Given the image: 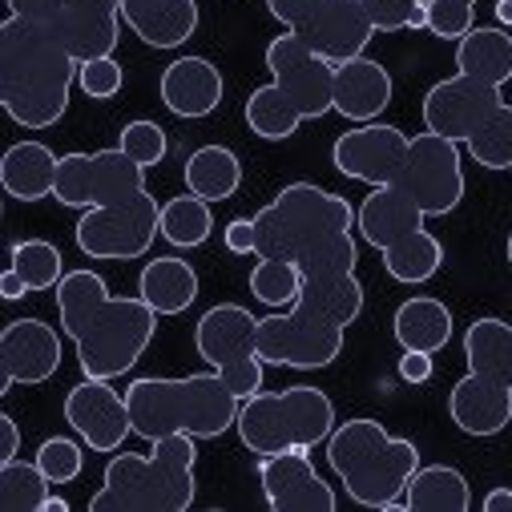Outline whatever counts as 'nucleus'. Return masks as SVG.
Listing matches in <instances>:
<instances>
[{
    "instance_id": "1",
    "label": "nucleus",
    "mask_w": 512,
    "mask_h": 512,
    "mask_svg": "<svg viewBox=\"0 0 512 512\" xmlns=\"http://www.w3.org/2000/svg\"><path fill=\"white\" fill-rule=\"evenodd\" d=\"M53 198L69 210H85L73 238L89 259L130 263L162 238V202L146 190V170L121 146L65 154Z\"/></svg>"
},
{
    "instance_id": "2",
    "label": "nucleus",
    "mask_w": 512,
    "mask_h": 512,
    "mask_svg": "<svg viewBox=\"0 0 512 512\" xmlns=\"http://www.w3.org/2000/svg\"><path fill=\"white\" fill-rule=\"evenodd\" d=\"M355 226L359 218L343 194L315 182H291L254 214V254L295 263L303 279L351 275L359 263Z\"/></svg>"
},
{
    "instance_id": "3",
    "label": "nucleus",
    "mask_w": 512,
    "mask_h": 512,
    "mask_svg": "<svg viewBox=\"0 0 512 512\" xmlns=\"http://www.w3.org/2000/svg\"><path fill=\"white\" fill-rule=\"evenodd\" d=\"M57 315L89 379L130 375L158 331V311L142 295L138 299L109 295L97 271H69L57 283Z\"/></svg>"
},
{
    "instance_id": "4",
    "label": "nucleus",
    "mask_w": 512,
    "mask_h": 512,
    "mask_svg": "<svg viewBox=\"0 0 512 512\" xmlns=\"http://www.w3.org/2000/svg\"><path fill=\"white\" fill-rule=\"evenodd\" d=\"M77 73L81 61L57 29L13 13L0 25V105L25 130H49L65 117Z\"/></svg>"
},
{
    "instance_id": "5",
    "label": "nucleus",
    "mask_w": 512,
    "mask_h": 512,
    "mask_svg": "<svg viewBox=\"0 0 512 512\" xmlns=\"http://www.w3.org/2000/svg\"><path fill=\"white\" fill-rule=\"evenodd\" d=\"M363 315V283L351 275L303 279L295 307L259 319V355L271 367L323 371L343 355L347 327Z\"/></svg>"
},
{
    "instance_id": "6",
    "label": "nucleus",
    "mask_w": 512,
    "mask_h": 512,
    "mask_svg": "<svg viewBox=\"0 0 512 512\" xmlns=\"http://www.w3.org/2000/svg\"><path fill=\"white\" fill-rule=\"evenodd\" d=\"M267 69L271 81L246 97V125L254 138L283 142L303 121H319L335 109V65L295 33H279L267 45Z\"/></svg>"
},
{
    "instance_id": "7",
    "label": "nucleus",
    "mask_w": 512,
    "mask_h": 512,
    "mask_svg": "<svg viewBox=\"0 0 512 512\" xmlns=\"http://www.w3.org/2000/svg\"><path fill=\"white\" fill-rule=\"evenodd\" d=\"M130 404L134 436L162 440V436H194V440H218L238 424L242 400L230 392V383L218 371H198L182 379L142 375L125 388Z\"/></svg>"
},
{
    "instance_id": "8",
    "label": "nucleus",
    "mask_w": 512,
    "mask_h": 512,
    "mask_svg": "<svg viewBox=\"0 0 512 512\" xmlns=\"http://www.w3.org/2000/svg\"><path fill=\"white\" fill-rule=\"evenodd\" d=\"M194 436H162L154 452H109L101 492L89 512H186L194 504Z\"/></svg>"
},
{
    "instance_id": "9",
    "label": "nucleus",
    "mask_w": 512,
    "mask_h": 512,
    "mask_svg": "<svg viewBox=\"0 0 512 512\" xmlns=\"http://www.w3.org/2000/svg\"><path fill=\"white\" fill-rule=\"evenodd\" d=\"M327 464L355 504L392 508L420 468V448L404 436H392L371 416H355L347 424H335V432L327 436Z\"/></svg>"
},
{
    "instance_id": "10",
    "label": "nucleus",
    "mask_w": 512,
    "mask_h": 512,
    "mask_svg": "<svg viewBox=\"0 0 512 512\" xmlns=\"http://www.w3.org/2000/svg\"><path fill=\"white\" fill-rule=\"evenodd\" d=\"M238 440L254 456L275 452H311L315 444H327L335 432V404L319 388H287V392H259L242 400L238 412Z\"/></svg>"
},
{
    "instance_id": "11",
    "label": "nucleus",
    "mask_w": 512,
    "mask_h": 512,
    "mask_svg": "<svg viewBox=\"0 0 512 512\" xmlns=\"http://www.w3.org/2000/svg\"><path fill=\"white\" fill-rule=\"evenodd\" d=\"M194 347L210 371H218L238 400L263 392V355H259V319L238 303L210 307L194 327Z\"/></svg>"
},
{
    "instance_id": "12",
    "label": "nucleus",
    "mask_w": 512,
    "mask_h": 512,
    "mask_svg": "<svg viewBox=\"0 0 512 512\" xmlns=\"http://www.w3.org/2000/svg\"><path fill=\"white\" fill-rule=\"evenodd\" d=\"M267 9L275 21H283L287 33H295L331 65L363 57L375 37L363 0H267Z\"/></svg>"
},
{
    "instance_id": "13",
    "label": "nucleus",
    "mask_w": 512,
    "mask_h": 512,
    "mask_svg": "<svg viewBox=\"0 0 512 512\" xmlns=\"http://www.w3.org/2000/svg\"><path fill=\"white\" fill-rule=\"evenodd\" d=\"M400 186L428 218H444L464 202V158H460V142H448L432 130L416 134L408 146V162L400 170V178L392 182Z\"/></svg>"
},
{
    "instance_id": "14",
    "label": "nucleus",
    "mask_w": 512,
    "mask_h": 512,
    "mask_svg": "<svg viewBox=\"0 0 512 512\" xmlns=\"http://www.w3.org/2000/svg\"><path fill=\"white\" fill-rule=\"evenodd\" d=\"M412 138L396 125H355L331 146V162L343 178L367 182V186H392L408 162Z\"/></svg>"
},
{
    "instance_id": "15",
    "label": "nucleus",
    "mask_w": 512,
    "mask_h": 512,
    "mask_svg": "<svg viewBox=\"0 0 512 512\" xmlns=\"http://www.w3.org/2000/svg\"><path fill=\"white\" fill-rule=\"evenodd\" d=\"M500 105L504 97L496 85L456 73L448 81H436L424 93V125L448 142H468Z\"/></svg>"
},
{
    "instance_id": "16",
    "label": "nucleus",
    "mask_w": 512,
    "mask_h": 512,
    "mask_svg": "<svg viewBox=\"0 0 512 512\" xmlns=\"http://www.w3.org/2000/svg\"><path fill=\"white\" fill-rule=\"evenodd\" d=\"M61 335L57 327H49L45 319H13L0 331V392L17 388H37L49 383L61 371Z\"/></svg>"
},
{
    "instance_id": "17",
    "label": "nucleus",
    "mask_w": 512,
    "mask_h": 512,
    "mask_svg": "<svg viewBox=\"0 0 512 512\" xmlns=\"http://www.w3.org/2000/svg\"><path fill=\"white\" fill-rule=\"evenodd\" d=\"M65 420L69 428L89 444V452H121L125 436H134L130 404L109 388V379H81L65 396Z\"/></svg>"
},
{
    "instance_id": "18",
    "label": "nucleus",
    "mask_w": 512,
    "mask_h": 512,
    "mask_svg": "<svg viewBox=\"0 0 512 512\" xmlns=\"http://www.w3.org/2000/svg\"><path fill=\"white\" fill-rule=\"evenodd\" d=\"M259 484L275 512H335V488L315 472L311 452L259 456Z\"/></svg>"
},
{
    "instance_id": "19",
    "label": "nucleus",
    "mask_w": 512,
    "mask_h": 512,
    "mask_svg": "<svg viewBox=\"0 0 512 512\" xmlns=\"http://www.w3.org/2000/svg\"><path fill=\"white\" fill-rule=\"evenodd\" d=\"M53 29L81 65L97 57H113L121 37V0H61Z\"/></svg>"
},
{
    "instance_id": "20",
    "label": "nucleus",
    "mask_w": 512,
    "mask_h": 512,
    "mask_svg": "<svg viewBox=\"0 0 512 512\" xmlns=\"http://www.w3.org/2000/svg\"><path fill=\"white\" fill-rule=\"evenodd\" d=\"M158 89H162V105L174 117H186V121L210 117L222 105V97H226L222 73L206 57H178V61H170L162 69Z\"/></svg>"
},
{
    "instance_id": "21",
    "label": "nucleus",
    "mask_w": 512,
    "mask_h": 512,
    "mask_svg": "<svg viewBox=\"0 0 512 512\" xmlns=\"http://www.w3.org/2000/svg\"><path fill=\"white\" fill-rule=\"evenodd\" d=\"M355 218H359L363 242H371L379 254L392 250V246H400V242H408V238L420 234L424 222H428V214H424L400 186H371V194L359 202Z\"/></svg>"
},
{
    "instance_id": "22",
    "label": "nucleus",
    "mask_w": 512,
    "mask_h": 512,
    "mask_svg": "<svg viewBox=\"0 0 512 512\" xmlns=\"http://www.w3.org/2000/svg\"><path fill=\"white\" fill-rule=\"evenodd\" d=\"M448 416L464 436H476V440L500 436L512 424V392L468 371L464 379H456V388L448 396Z\"/></svg>"
},
{
    "instance_id": "23",
    "label": "nucleus",
    "mask_w": 512,
    "mask_h": 512,
    "mask_svg": "<svg viewBox=\"0 0 512 512\" xmlns=\"http://www.w3.org/2000/svg\"><path fill=\"white\" fill-rule=\"evenodd\" d=\"M121 21L150 49H178L198 33V0H121Z\"/></svg>"
},
{
    "instance_id": "24",
    "label": "nucleus",
    "mask_w": 512,
    "mask_h": 512,
    "mask_svg": "<svg viewBox=\"0 0 512 512\" xmlns=\"http://www.w3.org/2000/svg\"><path fill=\"white\" fill-rule=\"evenodd\" d=\"M392 73L371 57H355L335 65V113H343L347 121H375L383 109L392 105Z\"/></svg>"
},
{
    "instance_id": "25",
    "label": "nucleus",
    "mask_w": 512,
    "mask_h": 512,
    "mask_svg": "<svg viewBox=\"0 0 512 512\" xmlns=\"http://www.w3.org/2000/svg\"><path fill=\"white\" fill-rule=\"evenodd\" d=\"M57 166L61 158L45 142H17L0 158V186L17 202H41L57 190Z\"/></svg>"
},
{
    "instance_id": "26",
    "label": "nucleus",
    "mask_w": 512,
    "mask_h": 512,
    "mask_svg": "<svg viewBox=\"0 0 512 512\" xmlns=\"http://www.w3.org/2000/svg\"><path fill=\"white\" fill-rule=\"evenodd\" d=\"M464 363L472 375L512 392V323L484 315L464 331Z\"/></svg>"
},
{
    "instance_id": "27",
    "label": "nucleus",
    "mask_w": 512,
    "mask_h": 512,
    "mask_svg": "<svg viewBox=\"0 0 512 512\" xmlns=\"http://www.w3.org/2000/svg\"><path fill=\"white\" fill-rule=\"evenodd\" d=\"M392 331H396V343L404 351H444L452 343V311L432 299V295H416V299H404L396 307V319H392Z\"/></svg>"
},
{
    "instance_id": "28",
    "label": "nucleus",
    "mask_w": 512,
    "mask_h": 512,
    "mask_svg": "<svg viewBox=\"0 0 512 512\" xmlns=\"http://www.w3.org/2000/svg\"><path fill=\"white\" fill-rule=\"evenodd\" d=\"M138 295L158 315H182L198 299V271L186 259H178V254H166V259H154V263L142 267Z\"/></svg>"
},
{
    "instance_id": "29",
    "label": "nucleus",
    "mask_w": 512,
    "mask_h": 512,
    "mask_svg": "<svg viewBox=\"0 0 512 512\" xmlns=\"http://www.w3.org/2000/svg\"><path fill=\"white\" fill-rule=\"evenodd\" d=\"M456 73L504 89L512 81V37L504 29H472L456 41Z\"/></svg>"
},
{
    "instance_id": "30",
    "label": "nucleus",
    "mask_w": 512,
    "mask_h": 512,
    "mask_svg": "<svg viewBox=\"0 0 512 512\" xmlns=\"http://www.w3.org/2000/svg\"><path fill=\"white\" fill-rule=\"evenodd\" d=\"M404 504L412 512H468L472 488H468L464 472L452 464H420L416 476L408 480Z\"/></svg>"
},
{
    "instance_id": "31",
    "label": "nucleus",
    "mask_w": 512,
    "mask_h": 512,
    "mask_svg": "<svg viewBox=\"0 0 512 512\" xmlns=\"http://www.w3.org/2000/svg\"><path fill=\"white\" fill-rule=\"evenodd\" d=\"M182 174H186V190L198 194V198H206V202H226L242 186V162L226 146H198L186 158V170Z\"/></svg>"
},
{
    "instance_id": "32",
    "label": "nucleus",
    "mask_w": 512,
    "mask_h": 512,
    "mask_svg": "<svg viewBox=\"0 0 512 512\" xmlns=\"http://www.w3.org/2000/svg\"><path fill=\"white\" fill-rule=\"evenodd\" d=\"M440 267H444V242L428 226L420 234H412L408 242L383 250V271H388L396 283H408V287L428 283Z\"/></svg>"
},
{
    "instance_id": "33",
    "label": "nucleus",
    "mask_w": 512,
    "mask_h": 512,
    "mask_svg": "<svg viewBox=\"0 0 512 512\" xmlns=\"http://www.w3.org/2000/svg\"><path fill=\"white\" fill-rule=\"evenodd\" d=\"M214 234V214H210V202L198 198V194H178L162 206V238L174 246V250H194L202 246L206 238Z\"/></svg>"
},
{
    "instance_id": "34",
    "label": "nucleus",
    "mask_w": 512,
    "mask_h": 512,
    "mask_svg": "<svg viewBox=\"0 0 512 512\" xmlns=\"http://www.w3.org/2000/svg\"><path fill=\"white\" fill-rule=\"evenodd\" d=\"M9 259H13L9 267L25 279L29 291H53V287L69 275L61 250H57L53 242H45V238H21V242H13Z\"/></svg>"
},
{
    "instance_id": "35",
    "label": "nucleus",
    "mask_w": 512,
    "mask_h": 512,
    "mask_svg": "<svg viewBox=\"0 0 512 512\" xmlns=\"http://www.w3.org/2000/svg\"><path fill=\"white\" fill-rule=\"evenodd\" d=\"M53 480L41 472V464H25V460H9L0 468V508L5 512H41L49 500Z\"/></svg>"
},
{
    "instance_id": "36",
    "label": "nucleus",
    "mask_w": 512,
    "mask_h": 512,
    "mask_svg": "<svg viewBox=\"0 0 512 512\" xmlns=\"http://www.w3.org/2000/svg\"><path fill=\"white\" fill-rule=\"evenodd\" d=\"M250 295L263 307L287 311L303 295V271L295 263H283V259H259L250 271Z\"/></svg>"
},
{
    "instance_id": "37",
    "label": "nucleus",
    "mask_w": 512,
    "mask_h": 512,
    "mask_svg": "<svg viewBox=\"0 0 512 512\" xmlns=\"http://www.w3.org/2000/svg\"><path fill=\"white\" fill-rule=\"evenodd\" d=\"M464 146L476 158V166H484V170H512V105L504 101Z\"/></svg>"
},
{
    "instance_id": "38",
    "label": "nucleus",
    "mask_w": 512,
    "mask_h": 512,
    "mask_svg": "<svg viewBox=\"0 0 512 512\" xmlns=\"http://www.w3.org/2000/svg\"><path fill=\"white\" fill-rule=\"evenodd\" d=\"M117 146H121L125 154H130L142 170H154V166L170 154V138H166V130H162L158 121H146V117L125 125L121 138H117Z\"/></svg>"
},
{
    "instance_id": "39",
    "label": "nucleus",
    "mask_w": 512,
    "mask_h": 512,
    "mask_svg": "<svg viewBox=\"0 0 512 512\" xmlns=\"http://www.w3.org/2000/svg\"><path fill=\"white\" fill-rule=\"evenodd\" d=\"M81 444H85V440H81ZM81 444L69 440V436H49V440L37 448V464H41V472H45L53 484H73V480L81 476V468H85V452H81Z\"/></svg>"
},
{
    "instance_id": "40",
    "label": "nucleus",
    "mask_w": 512,
    "mask_h": 512,
    "mask_svg": "<svg viewBox=\"0 0 512 512\" xmlns=\"http://www.w3.org/2000/svg\"><path fill=\"white\" fill-rule=\"evenodd\" d=\"M476 5L468 0H428V33H436L440 41H460L464 33H472Z\"/></svg>"
},
{
    "instance_id": "41",
    "label": "nucleus",
    "mask_w": 512,
    "mask_h": 512,
    "mask_svg": "<svg viewBox=\"0 0 512 512\" xmlns=\"http://www.w3.org/2000/svg\"><path fill=\"white\" fill-rule=\"evenodd\" d=\"M121 81H125V73H121V65H117L113 57L85 61L81 73H77L81 93L93 97V101H109V97H117V93H121Z\"/></svg>"
},
{
    "instance_id": "42",
    "label": "nucleus",
    "mask_w": 512,
    "mask_h": 512,
    "mask_svg": "<svg viewBox=\"0 0 512 512\" xmlns=\"http://www.w3.org/2000/svg\"><path fill=\"white\" fill-rule=\"evenodd\" d=\"M424 5V0H363V9L375 25V33H400L408 29L412 13Z\"/></svg>"
},
{
    "instance_id": "43",
    "label": "nucleus",
    "mask_w": 512,
    "mask_h": 512,
    "mask_svg": "<svg viewBox=\"0 0 512 512\" xmlns=\"http://www.w3.org/2000/svg\"><path fill=\"white\" fill-rule=\"evenodd\" d=\"M9 13L53 29V21H57V13H61V0H9Z\"/></svg>"
},
{
    "instance_id": "44",
    "label": "nucleus",
    "mask_w": 512,
    "mask_h": 512,
    "mask_svg": "<svg viewBox=\"0 0 512 512\" xmlns=\"http://www.w3.org/2000/svg\"><path fill=\"white\" fill-rule=\"evenodd\" d=\"M230 254H254V218H234L222 234Z\"/></svg>"
},
{
    "instance_id": "45",
    "label": "nucleus",
    "mask_w": 512,
    "mask_h": 512,
    "mask_svg": "<svg viewBox=\"0 0 512 512\" xmlns=\"http://www.w3.org/2000/svg\"><path fill=\"white\" fill-rule=\"evenodd\" d=\"M400 379L404 383H428L432 379V355L428 351H404L400 355Z\"/></svg>"
},
{
    "instance_id": "46",
    "label": "nucleus",
    "mask_w": 512,
    "mask_h": 512,
    "mask_svg": "<svg viewBox=\"0 0 512 512\" xmlns=\"http://www.w3.org/2000/svg\"><path fill=\"white\" fill-rule=\"evenodd\" d=\"M17 452H21V428L13 416H0V464L17 460Z\"/></svg>"
},
{
    "instance_id": "47",
    "label": "nucleus",
    "mask_w": 512,
    "mask_h": 512,
    "mask_svg": "<svg viewBox=\"0 0 512 512\" xmlns=\"http://www.w3.org/2000/svg\"><path fill=\"white\" fill-rule=\"evenodd\" d=\"M0 295H5L9 303H17V299H25V295H29V287H25V279H21V275H17L13 267H9L5 275H0Z\"/></svg>"
},
{
    "instance_id": "48",
    "label": "nucleus",
    "mask_w": 512,
    "mask_h": 512,
    "mask_svg": "<svg viewBox=\"0 0 512 512\" xmlns=\"http://www.w3.org/2000/svg\"><path fill=\"white\" fill-rule=\"evenodd\" d=\"M484 508H488V512H500V508H512V488H492V492L484 496Z\"/></svg>"
},
{
    "instance_id": "49",
    "label": "nucleus",
    "mask_w": 512,
    "mask_h": 512,
    "mask_svg": "<svg viewBox=\"0 0 512 512\" xmlns=\"http://www.w3.org/2000/svg\"><path fill=\"white\" fill-rule=\"evenodd\" d=\"M496 21L504 29H512V0H496Z\"/></svg>"
},
{
    "instance_id": "50",
    "label": "nucleus",
    "mask_w": 512,
    "mask_h": 512,
    "mask_svg": "<svg viewBox=\"0 0 512 512\" xmlns=\"http://www.w3.org/2000/svg\"><path fill=\"white\" fill-rule=\"evenodd\" d=\"M41 512H69V504H65V500H61V496H49V500H45V508H41Z\"/></svg>"
},
{
    "instance_id": "51",
    "label": "nucleus",
    "mask_w": 512,
    "mask_h": 512,
    "mask_svg": "<svg viewBox=\"0 0 512 512\" xmlns=\"http://www.w3.org/2000/svg\"><path fill=\"white\" fill-rule=\"evenodd\" d=\"M504 254H508V267H512V230H508V246H504Z\"/></svg>"
},
{
    "instance_id": "52",
    "label": "nucleus",
    "mask_w": 512,
    "mask_h": 512,
    "mask_svg": "<svg viewBox=\"0 0 512 512\" xmlns=\"http://www.w3.org/2000/svg\"><path fill=\"white\" fill-rule=\"evenodd\" d=\"M468 5H480V0H468Z\"/></svg>"
}]
</instances>
